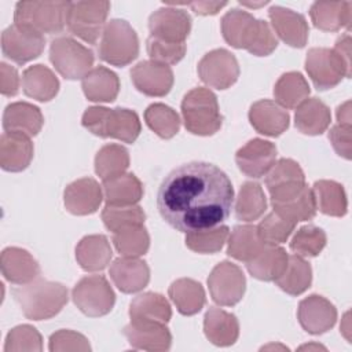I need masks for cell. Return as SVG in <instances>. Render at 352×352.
Masks as SVG:
<instances>
[{"mask_svg": "<svg viewBox=\"0 0 352 352\" xmlns=\"http://www.w3.org/2000/svg\"><path fill=\"white\" fill-rule=\"evenodd\" d=\"M234 188L216 165L194 161L170 170L157 194L161 217L175 230L191 232L216 227L230 216Z\"/></svg>", "mask_w": 352, "mask_h": 352, "instance_id": "cell-1", "label": "cell"}, {"mask_svg": "<svg viewBox=\"0 0 352 352\" xmlns=\"http://www.w3.org/2000/svg\"><path fill=\"white\" fill-rule=\"evenodd\" d=\"M221 33L231 47L246 50L256 56H267L278 47L271 26L239 8H232L221 18Z\"/></svg>", "mask_w": 352, "mask_h": 352, "instance_id": "cell-2", "label": "cell"}, {"mask_svg": "<svg viewBox=\"0 0 352 352\" xmlns=\"http://www.w3.org/2000/svg\"><path fill=\"white\" fill-rule=\"evenodd\" d=\"M23 315L30 320H47L62 311L67 302V289L59 282L36 278L12 290Z\"/></svg>", "mask_w": 352, "mask_h": 352, "instance_id": "cell-3", "label": "cell"}, {"mask_svg": "<svg viewBox=\"0 0 352 352\" xmlns=\"http://www.w3.org/2000/svg\"><path fill=\"white\" fill-rule=\"evenodd\" d=\"M81 124L99 138H114L124 143H133L142 131L138 114L122 107H88L82 114Z\"/></svg>", "mask_w": 352, "mask_h": 352, "instance_id": "cell-4", "label": "cell"}, {"mask_svg": "<svg viewBox=\"0 0 352 352\" xmlns=\"http://www.w3.org/2000/svg\"><path fill=\"white\" fill-rule=\"evenodd\" d=\"M182 116L186 129L198 136L214 135L223 124L216 95L202 87L194 88L184 95Z\"/></svg>", "mask_w": 352, "mask_h": 352, "instance_id": "cell-5", "label": "cell"}, {"mask_svg": "<svg viewBox=\"0 0 352 352\" xmlns=\"http://www.w3.org/2000/svg\"><path fill=\"white\" fill-rule=\"evenodd\" d=\"M70 1H19L14 22L40 34L60 33L66 26Z\"/></svg>", "mask_w": 352, "mask_h": 352, "instance_id": "cell-6", "label": "cell"}, {"mask_svg": "<svg viewBox=\"0 0 352 352\" xmlns=\"http://www.w3.org/2000/svg\"><path fill=\"white\" fill-rule=\"evenodd\" d=\"M139 55V38L135 29L124 19L106 23L99 43V58L113 66H126Z\"/></svg>", "mask_w": 352, "mask_h": 352, "instance_id": "cell-7", "label": "cell"}, {"mask_svg": "<svg viewBox=\"0 0 352 352\" xmlns=\"http://www.w3.org/2000/svg\"><path fill=\"white\" fill-rule=\"evenodd\" d=\"M50 60L62 77L67 80H82L92 69L95 56L91 50L74 38L60 36L51 41Z\"/></svg>", "mask_w": 352, "mask_h": 352, "instance_id": "cell-8", "label": "cell"}, {"mask_svg": "<svg viewBox=\"0 0 352 352\" xmlns=\"http://www.w3.org/2000/svg\"><path fill=\"white\" fill-rule=\"evenodd\" d=\"M305 70L318 91L331 89L344 77H351V66L333 48L324 47H315L308 51Z\"/></svg>", "mask_w": 352, "mask_h": 352, "instance_id": "cell-9", "label": "cell"}, {"mask_svg": "<svg viewBox=\"0 0 352 352\" xmlns=\"http://www.w3.org/2000/svg\"><path fill=\"white\" fill-rule=\"evenodd\" d=\"M109 10V1L70 3L66 26L73 36L88 44H95L103 33Z\"/></svg>", "mask_w": 352, "mask_h": 352, "instance_id": "cell-10", "label": "cell"}, {"mask_svg": "<svg viewBox=\"0 0 352 352\" xmlns=\"http://www.w3.org/2000/svg\"><path fill=\"white\" fill-rule=\"evenodd\" d=\"M76 307L87 316L107 315L116 302V294L103 275H88L77 282L72 292Z\"/></svg>", "mask_w": 352, "mask_h": 352, "instance_id": "cell-11", "label": "cell"}, {"mask_svg": "<svg viewBox=\"0 0 352 352\" xmlns=\"http://www.w3.org/2000/svg\"><path fill=\"white\" fill-rule=\"evenodd\" d=\"M208 287L216 304L232 307L238 304L245 294L246 278L236 264L221 261L209 274Z\"/></svg>", "mask_w": 352, "mask_h": 352, "instance_id": "cell-12", "label": "cell"}, {"mask_svg": "<svg viewBox=\"0 0 352 352\" xmlns=\"http://www.w3.org/2000/svg\"><path fill=\"white\" fill-rule=\"evenodd\" d=\"M198 76L209 87L227 89L239 77V65L234 54L224 48L209 51L198 63Z\"/></svg>", "mask_w": 352, "mask_h": 352, "instance_id": "cell-13", "label": "cell"}, {"mask_svg": "<svg viewBox=\"0 0 352 352\" xmlns=\"http://www.w3.org/2000/svg\"><path fill=\"white\" fill-rule=\"evenodd\" d=\"M44 45L45 38L43 34L16 23L8 26L1 34V51L4 56L18 65L38 58Z\"/></svg>", "mask_w": 352, "mask_h": 352, "instance_id": "cell-14", "label": "cell"}, {"mask_svg": "<svg viewBox=\"0 0 352 352\" xmlns=\"http://www.w3.org/2000/svg\"><path fill=\"white\" fill-rule=\"evenodd\" d=\"M148 29L151 37L168 43H184L191 30V16L182 8L162 7L150 15Z\"/></svg>", "mask_w": 352, "mask_h": 352, "instance_id": "cell-15", "label": "cell"}, {"mask_svg": "<svg viewBox=\"0 0 352 352\" xmlns=\"http://www.w3.org/2000/svg\"><path fill=\"white\" fill-rule=\"evenodd\" d=\"M265 186L271 201H279L300 192L305 187V176L296 161L280 158L265 175Z\"/></svg>", "mask_w": 352, "mask_h": 352, "instance_id": "cell-16", "label": "cell"}, {"mask_svg": "<svg viewBox=\"0 0 352 352\" xmlns=\"http://www.w3.org/2000/svg\"><path fill=\"white\" fill-rule=\"evenodd\" d=\"M276 160V147L264 139H252L235 154L239 170L253 179H260L268 173Z\"/></svg>", "mask_w": 352, "mask_h": 352, "instance_id": "cell-17", "label": "cell"}, {"mask_svg": "<svg viewBox=\"0 0 352 352\" xmlns=\"http://www.w3.org/2000/svg\"><path fill=\"white\" fill-rule=\"evenodd\" d=\"M135 88L147 96H165L173 85V72L169 66L153 60L139 62L131 70Z\"/></svg>", "mask_w": 352, "mask_h": 352, "instance_id": "cell-18", "label": "cell"}, {"mask_svg": "<svg viewBox=\"0 0 352 352\" xmlns=\"http://www.w3.org/2000/svg\"><path fill=\"white\" fill-rule=\"evenodd\" d=\"M297 318L307 333L323 334L336 324L337 309L324 297L311 294L300 301Z\"/></svg>", "mask_w": 352, "mask_h": 352, "instance_id": "cell-19", "label": "cell"}, {"mask_svg": "<svg viewBox=\"0 0 352 352\" xmlns=\"http://www.w3.org/2000/svg\"><path fill=\"white\" fill-rule=\"evenodd\" d=\"M129 345L143 351H168L172 334L165 323L150 320H131L122 330Z\"/></svg>", "mask_w": 352, "mask_h": 352, "instance_id": "cell-20", "label": "cell"}, {"mask_svg": "<svg viewBox=\"0 0 352 352\" xmlns=\"http://www.w3.org/2000/svg\"><path fill=\"white\" fill-rule=\"evenodd\" d=\"M268 16L274 32L285 44L294 48H302L307 44L309 28L304 15L290 8L272 6Z\"/></svg>", "mask_w": 352, "mask_h": 352, "instance_id": "cell-21", "label": "cell"}, {"mask_svg": "<svg viewBox=\"0 0 352 352\" xmlns=\"http://www.w3.org/2000/svg\"><path fill=\"white\" fill-rule=\"evenodd\" d=\"M103 199L102 186L92 177H82L70 183L63 192V202L67 212L76 216L95 213Z\"/></svg>", "mask_w": 352, "mask_h": 352, "instance_id": "cell-22", "label": "cell"}, {"mask_svg": "<svg viewBox=\"0 0 352 352\" xmlns=\"http://www.w3.org/2000/svg\"><path fill=\"white\" fill-rule=\"evenodd\" d=\"M110 278L122 293H136L150 280V268L139 257H118L110 265Z\"/></svg>", "mask_w": 352, "mask_h": 352, "instance_id": "cell-23", "label": "cell"}, {"mask_svg": "<svg viewBox=\"0 0 352 352\" xmlns=\"http://www.w3.org/2000/svg\"><path fill=\"white\" fill-rule=\"evenodd\" d=\"M249 121L258 133L275 138L289 128L290 116L276 102L261 99L250 106Z\"/></svg>", "mask_w": 352, "mask_h": 352, "instance_id": "cell-24", "label": "cell"}, {"mask_svg": "<svg viewBox=\"0 0 352 352\" xmlns=\"http://www.w3.org/2000/svg\"><path fill=\"white\" fill-rule=\"evenodd\" d=\"M3 276L15 285H26L38 278L40 265L36 258L25 249L6 248L0 258Z\"/></svg>", "mask_w": 352, "mask_h": 352, "instance_id": "cell-25", "label": "cell"}, {"mask_svg": "<svg viewBox=\"0 0 352 352\" xmlns=\"http://www.w3.org/2000/svg\"><path fill=\"white\" fill-rule=\"evenodd\" d=\"M33 158V143L19 132H4L0 138V165L7 172L26 169Z\"/></svg>", "mask_w": 352, "mask_h": 352, "instance_id": "cell-26", "label": "cell"}, {"mask_svg": "<svg viewBox=\"0 0 352 352\" xmlns=\"http://www.w3.org/2000/svg\"><path fill=\"white\" fill-rule=\"evenodd\" d=\"M314 26L323 32H337L349 29L352 21L351 1H316L309 8Z\"/></svg>", "mask_w": 352, "mask_h": 352, "instance_id": "cell-27", "label": "cell"}, {"mask_svg": "<svg viewBox=\"0 0 352 352\" xmlns=\"http://www.w3.org/2000/svg\"><path fill=\"white\" fill-rule=\"evenodd\" d=\"M44 124L40 109L28 102H14L8 104L3 114V128L6 132H19L36 136Z\"/></svg>", "mask_w": 352, "mask_h": 352, "instance_id": "cell-28", "label": "cell"}, {"mask_svg": "<svg viewBox=\"0 0 352 352\" xmlns=\"http://www.w3.org/2000/svg\"><path fill=\"white\" fill-rule=\"evenodd\" d=\"M204 333L217 346H230L239 337V323L234 314L210 307L204 318Z\"/></svg>", "mask_w": 352, "mask_h": 352, "instance_id": "cell-29", "label": "cell"}, {"mask_svg": "<svg viewBox=\"0 0 352 352\" xmlns=\"http://www.w3.org/2000/svg\"><path fill=\"white\" fill-rule=\"evenodd\" d=\"M113 250L109 239L102 234L84 236L76 246V260L84 271L104 270L111 260Z\"/></svg>", "mask_w": 352, "mask_h": 352, "instance_id": "cell-30", "label": "cell"}, {"mask_svg": "<svg viewBox=\"0 0 352 352\" xmlns=\"http://www.w3.org/2000/svg\"><path fill=\"white\" fill-rule=\"evenodd\" d=\"M81 88L88 100L109 103L118 95L120 80L113 70L104 66H96L85 74L81 81Z\"/></svg>", "mask_w": 352, "mask_h": 352, "instance_id": "cell-31", "label": "cell"}, {"mask_svg": "<svg viewBox=\"0 0 352 352\" xmlns=\"http://www.w3.org/2000/svg\"><path fill=\"white\" fill-rule=\"evenodd\" d=\"M287 253L283 248L265 243L260 253L246 263L249 274L258 280H275L282 275L287 264Z\"/></svg>", "mask_w": 352, "mask_h": 352, "instance_id": "cell-32", "label": "cell"}, {"mask_svg": "<svg viewBox=\"0 0 352 352\" xmlns=\"http://www.w3.org/2000/svg\"><path fill=\"white\" fill-rule=\"evenodd\" d=\"M102 191L106 205H136L143 197V184L133 173H122L103 180Z\"/></svg>", "mask_w": 352, "mask_h": 352, "instance_id": "cell-33", "label": "cell"}, {"mask_svg": "<svg viewBox=\"0 0 352 352\" xmlns=\"http://www.w3.org/2000/svg\"><path fill=\"white\" fill-rule=\"evenodd\" d=\"M22 88L25 95L38 102L54 99L59 91V80L44 65H33L22 73Z\"/></svg>", "mask_w": 352, "mask_h": 352, "instance_id": "cell-34", "label": "cell"}, {"mask_svg": "<svg viewBox=\"0 0 352 352\" xmlns=\"http://www.w3.org/2000/svg\"><path fill=\"white\" fill-rule=\"evenodd\" d=\"M331 121L330 109L318 98H307L296 110V128L304 135L323 133Z\"/></svg>", "mask_w": 352, "mask_h": 352, "instance_id": "cell-35", "label": "cell"}, {"mask_svg": "<svg viewBox=\"0 0 352 352\" xmlns=\"http://www.w3.org/2000/svg\"><path fill=\"white\" fill-rule=\"evenodd\" d=\"M168 294L177 311L186 316L198 314L206 301L202 285L190 278H180L172 282Z\"/></svg>", "mask_w": 352, "mask_h": 352, "instance_id": "cell-36", "label": "cell"}, {"mask_svg": "<svg viewBox=\"0 0 352 352\" xmlns=\"http://www.w3.org/2000/svg\"><path fill=\"white\" fill-rule=\"evenodd\" d=\"M264 245L265 242L261 239L256 226H235L228 238L227 254L235 260L248 263L260 253Z\"/></svg>", "mask_w": 352, "mask_h": 352, "instance_id": "cell-37", "label": "cell"}, {"mask_svg": "<svg viewBox=\"0 0 352 352\" xmlns=\"http://www.w3.org/2000/svg\"><path fill=\"white\" fill-rule=\"evenodd\" d=\"M129 316L131 320H150L166 324L172 318V309L164 296L147 292L131 301Z\"/></svg>", "mask_w": 352, "mask_h": 352, "instance_id": "cell-38", "label": "cell"}, {"mask_svg": "<svg viewBox=\"0 0 352 352\" xmlns=\"http://www.w3.org/2000/svg\"><path fill=\"white\" fill-rule=\"evenodd\" d=\"M316 209L323 214L342 217L348 209V201L344 187L334 180H318L312 188Z\"/></svg>", "mask_w": 352, "mask_h": 352, "instance_id": "cell-39", "label": "cell"}, {"mask_svg": "<svg viewBox=\"0 0 352 352\" xmlns=\"http://www.w3.org/2000/svg\"><path fill=\"white\" fill-rule=\"evenodd\" d=\"M274 96L283 109H297L309 96V85L301 73L289 72L275 82Z\"/></svg>", "mask_w": 352, "mask_h": 352, "instance_id": "cell-40", "label": "cell"}, {"mask_svg": "<svg viewBox=\"0 0 352 352\" xmlns=\"http://www.w3.org/2000/svg\"><path fill=\"white\" fill-rule=\"evenodd\" d=\"M271 205L275 213L296 224L297 221L311 220L316 213V202L314 192L307 186L300 192L289 198L271 201Z\"/></svg>", "mask_w": 352, "mask_h": 352, "instance_id": "cell-41", "label": "cell"}, {"mask_svg": "<svg viewBox=\"0 0 352 352\" xmlns=\"http://www.w3.org/2000/svg\"><path fill=\"white\" fill-rule=\"evenodd\" d=\"M312 282V268L304 257L297 254L289 256L285 271L279 278L275 279V283L290 296L302 294Z\"/></svg>", "mask_w": 352, "mask_h": 352, "instance_id": "cell-42", "label": "cell"}, {"mask_svg": "<svg viewBox=\"0 0 352 352\" xmlns=\"http://www.w3.org/2000/svg\"><path fill=\"white\" fill-rule=\"evenodd\" d=\"M265 210L267 198L261 186L256 182L243 183L235 201L236 219L250 223L253 220L260 219Z\"/></svg>", "mask_w": 352, "mask_h": 352, "instance_id": "cell-43", "label": "cell"}, {"mask_svg": "<svg viewBox=\"0 0 352 352\" xmlns=\"http://www.w3.org/2000/svg\"><path fill=\"white\" fill-rule=\"evenodd\" d=\"M129 166V153L121 144H106L95 155V172L102 180L125 173Z\"/></svg>", "mask_w": 352, "mask_h": 352, "instance_id": "cell-44", "label": "cell"}, {"mask_svg": "<svg viewBox=\"0 0 352 352\" xmlns=\"http://www.w3.org/2000/svg\"><path fill=\"white\" fill-rule=\"evenodd\" d=\"M144 121L147 126L162 139L173 138L180 129L177 113L164 103L150 104L144 111Z\"/></svg>", "mask_w": 352, "mask_h": 352, "instance_id": "cell-45", "label": "cell"}, {"mask_svg": "<svg viewBox=\"0 0 352 352\" xmlns=\"http://www.w3.org/2000/svg\"><path fill=\"white\" fill-rule=\"evenodd\" d=\"M113 243L122 257H140L150 248V235L143 224L133 226L114 232Z\"/></svg>", "mask_w": 352, "mask_h": 352, "instance_id": "cell-46", "label": "cell"}, {"mask_svg": "<svg viewBox=\"0 0 352 352\" xmlns=\"http://www.w3.org/2000/svg\"><path fill=\"white\" fill-rule=\"evenodd\" d=\"M102 220L104 227L114 234L128 227L142 226L146 220V213L139 205H106L102 210Z\"/></svg>", "mask_w": 352, "mask_h": 352, "instance_id": "cell-47", "label": "cell"}, {"mask_svg": "<svg viewBox=\"0 0 352 352\" xmlns=\"http://www.w3.org/2000/svg\"><path fill=\"white\" fill-rule=\"evenodd\" d=\"M228 234L230 230L227 226H216L205 230L187 232L184 241L186 246L190 250L202 254H212L221 250L228 238Z\"/></svg>", "mask_w": 352, "mask_h": 352, "instance_id": "cell-48", "label": "cell"}, {"mask_svg": "<svg viewBox=\"0 0 352 352\" xmlns=\"http://www.w3.org/2000/svg\"><path fill=\"white\" fill-rule=\"evenodd\" d=\"M326 232L312 224L297 230L290 241V249L300 257H316L326 246Z\"/></svg>", "mask_w": 352, "mask_h": 352, "instance_id": "cell-49", "label": "cell"}, {"mask_svg": "<svg viewBox=\"0 0 352 352\" xmlns=\"http://www.w3.org/2000/svg\"><path fill=\"white\" fill-rule=\"evenodd\" d=\"M296 228V223L279 216L275 212L268 213L257 226V231L265 243H283Z\"/></svg>", "mask_w": 352, "mask_h": 352, "instance_id": "cell-50", "label": "cell"}, {"mask_svg": "<svg viewBox=\"0 0 352 352\" xmlns=\"http://www.w3.org/2000/svg\"><path fill=\"white\" fill-rule=\"evenodd\" d=\"M43 349V338L36 327L30 324H19L7 334L4 352L33 351L40 352Z\"/></svg>", "mask_w": 352, "mask_h": 352, "instance_id": "cell-51", "label": "cell"}, {"mask_svg": "<svg viewBox=\"0 0 352 352\" xmlns=\"http://www.w3.org/2000/svg\"><path fill=\"white\" fill-rule=\"evenodd\" d=\"M147 54L153 62L161 65H176L186 55L184 43H168L155 37L147 38Z\"/></svg>", "mask_w": 352, "mask_h": 352, "instance_id": "cell-52", "label": "cell"}, {"mask_svg": "<svg viewBox=\"0 0 352 352\" xmlns=\"http://www.w3.org/2000/svg\"><path fill=\"white\" fill-rule=\"evenodd\" d=\"M48 349L51 352H65V351H91L88 340L73 330H58L50 337Z\"/></svg>", "mask_w": 352, "mask_h": 352, "instance_id": "cell-53", "label": "cell"}, {"mask_svg": "<svg viewBox=\"0 0 352 352\" xmlns=\"http://www.w3.org/2000/svg\"><path fill=\"white\" fill-rule=\"evenodd\" d=\"M329 140L334 151L345 158L351 160L352 154V124L337 122L329 132Z\"/></svg>", "mask_w": 352, "mask_h": 352, "instance_id": "cell-54", "label": "cell"}, {"mask_svg": "<svg viewBox=\"0 0 352 352\" xmlns=\"http://www.w3.org/2000/svg\"><path fill=\"white\" fill-rule=\"evenodd\" d=\"M19 89V76L15 67L7 65L6 62L0 63V91L4 96H14Z\"/></svg>", "mask_w": 352, "mask_h": 352, "instance_id": "cell-55", "label": "cell"}, {"mask_svg": "<svg viewBox=\"0 0 352 352\" xmlns=\"http://www.w3.org/2000/svg\"><path fill=\"white\" fill-rule=\"evenodd\" d=\"M183 4L190 6L192 11L199 15H214L223 7L227 6V3H219V1H194V3H183Z\"/></svg>", "mask_w": 352, "mask_h": 352, "instance_id": "cell-56", "label": "cell"}, {"mask_svg": "<svg viewBox=\"0 0 352 352\" xmlns=\"http://www.w3.org/2000/svg\"><path fill=\"white\" fill-rule=\"evenodd\" d=\"M333 50L351 66V36H349V32L342 34L336 41Z\"/></svg>", "mask_w": 352, "mask_h": 352, "instance_id": "cell-57", "label": "cell"}, {"mask_svg": "<svg viewBox=\"0 0 352 352\" xmlns=\"http://www.w3.org/2000/svg\"><path fill=\"white\" fill-rule=\"evenodd\" d=\"M337 121L342 124H351V102L346 100L337 107Z\"/></svg>", "mask_w": 352, "mask_h": 352, "instance_id": "cell-58", "label": "cell"}, {"mask_svg": "<svg viewBox=\"0 0 352 352\" xmlns=\"http://www.w3.org/2000/svg\"><path fill=\"white\" fill-rule=\"evenodd\" d=\"M300 349H301V351H302V349H324V346L318 345V344H309V345H302V346H300Z\"/></svg>", "mask_w": 352, "mask_h": 352, "instance_id": "cell-59", "label": "cell"}, {"mask_svg": "<svg viewBox=\"0 0 352 352\" xmlns=\"http://www.w3.org/2000/svg\"><path fill=\"white\" fill-rule=\"evenodd\" d=\"M274 348H275V349H278V348H279V349H287V348H286V346H283V345H274V344L267 345V346H264L263 349H274Z\"/></svg>", "mask_w": 352, "mask_h": 352, "instance_id": "cell-60", "label": "cell"}]
</instances>
